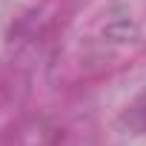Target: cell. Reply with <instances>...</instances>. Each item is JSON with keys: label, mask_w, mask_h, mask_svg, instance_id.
<instances>
[{"label": "cell", "mask_w": 146, "mask_h": 146, "mask_svg": "<svg viewBox=\"0 0 146 146\" xmlns=\"http://www.w3.org/2000/svg\"><path fill=\"white\" fill-rule=\"evenodd\" d=\"M143 98H146V95H143ZM143 129H146V120H143Z\"/></svg>", "instance_id": "obj_1"}]
</instances>
